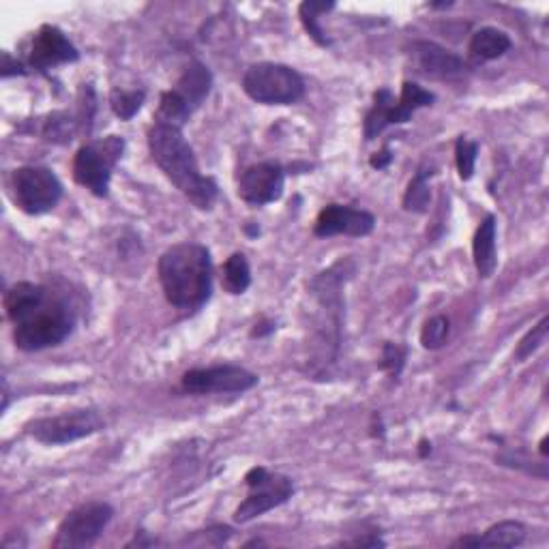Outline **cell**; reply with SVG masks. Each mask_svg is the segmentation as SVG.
<instances>
[{"label":"cell","mask_w":549,"mask_h":549,"mask_svg":"<svg viewBox=\"0 0 549 549\" xmlns=\"http://www.w3.org/2000/svg\"><path fill=\"white\" fill-rule=\"evenodd\" d=\"M333 7V3H314V0H307V3L299 7V16L307 28V33L316 43H320V46H329V39L324 37V31L320 28V16L326 11H331Z\"/></svg>","instance_id":"cell-24"},{"label":"cell","mask_w":549,"mask_h":549,"mask_svg":"<svg viewBox=\"0 0 549 549\" xmlns=\"http://www.w3.org/2000/svg\"><path fill=\"white\" fill-rule=\"evenodd\" d=\"M395 97L389 88H380L374 95V106L365 114L363 123V136L365 140H374L380 133L393 125V110H395Z\"/></svg>","instance_id":"cell-19"},{"label":"cell","mask_w":549,"mask_h":549,"mask_svg":"<svg viewBox=\"0 0 549 549\" xmlns=\"http://www.w3.org/2000/svg\"><path fill=\"white\" fill-rule=\"evenodd\" d=\"M211 88H213V76L209 67L194 61L183 71V76L178 78L172 91L187 103V108L191 112H196L204 103V99L209 97Z\"/></svg>","instance_id":"cell-16"},{"label":"cell","mask_w":549,"mask_h":549,"mask_svg":"<svg viewBox=\"0 0 549 549\" xmlns=\"http://www.w3.org/2000/svg\"><path fill=\"white\" fill-rule=\"evenodd\" d=\"M286 172L277 161H264L241 174L239 196L251 206H264L284 196Z\"/></svg>","instance_id":"cell-12"},{"label":"cell","mask_w":549,"mask_h":549,"mask_svg":"<svg viewBox=\"0 0 549 549\" xmlns=\"http://www.w3.org/2000/svg\"><path fill=\"white\" fill-rule=\"evenodd\" d=\"M221 284H224V290L228 294H245L247 288L251 286V269H249V260L241 251L232 254L226 264H224V275H221Z\"/></svg>","instance_id":"cell-21"},{"label":"cell","mask_w":549,"mask_h":549,"mask_svg":"<svg viewBox=\"0 0 549 549\" xmlns=\"http://www.w3.org/2000/svg\"><path fill=\"white\" fill-rule=\"evenodd\" d=\"M159 281L170 305L178 309H200L211 299L213 260L200 243H178L159 258Z\"/></svg>","instance_id":"cell-3"},{"label":"cell","mask_w":549,"mask_h":549,"mask_svg":"<svg viewBox=\"0 0 549 549\" xmlns=\"http://www.w3.org/2000/svg\"><path fill=\"white\" fill-rule=\"evenodd\" d=\"M148 148L159 170L170 183L200 211H211L219 196L215 178L204 176L194 148L185 140L183 131L172 125L155 123L148 131Z\"/></svg>","instance_id":"cell-2"},{"label":"cell","mask_w":549,"mask_h":549,"mask_svg":"<svg viewBox=\"0 0 549 549\" xmlns=\"http://www.w3.org/2000/svg\"><path fill=\"white\" fill-rule=\"evenodd\" d=\"M391 161H393V155L389 151V146H384L380 153H376L372 159H369V166H372L374 170H384L391 166Z\"/></svg>","instance_id":"cell-30"},{"label":"cell","mask_w":549,"mask_h":549,"mask_svg":"<svg viewBox=\"0 0 549 549\" xmlns=\"http://www.w3.org/2000/svg\"><path fill=\"white\" fill-rule=\"evenodd\" d=\"M26 69L22 63L13 61V58L5 52L3 54V78H9V76H26Z\"/></svg>","instance_id":"cell-29"},{"label":"cell","mask_w":549,"mask_h":549,"mask_svg":"<svg viewBox=\"0 0 549 549\" xmlns=\"http://www.w3.org/2000/svg\"><path fill=\"white\" fill-rule=\"evenodd\" d=\"M376 228V217L363 211L352 209L344 204H326L320 211L314 234L320 239H329V236H354V239H363V236L372 234Z\"/></svg>","instance_id":"cell-11"},{"label":"cell","mask_w":549,"mask_h":549,"mask_svg":"<svg viewBox=\"0 0 549 549\" xmlns=\"http://www.w3.org/2000/svg\"><path fill=\"white\" fill-rule=\"evenodd\" d=\"M434 93L425 91L423 86L414 84V82H404L402 86V95H399V99L395 101V110H393V125H404L408 123L412 114L421 110V108H427L434 103Z\"/></svg>","instance_id":"cell-20"},{"label":"cell","mask_w":549,"mask_h":549,"mask_svg":"<svg viewBox=\"0 0 549 549\" xmlns=\"http://www.w3.org/2000/svg\"><path fill=\"white\" fill-rule=\"evenodd\" d=\"M13 198L26 215H46L63 198V183L50 168L24 166L13 172Z\"/></svg>","instance_id":"cell-7"},{"label":"cell","mask_w":549,"mask_h":549,"mask_svg":"<svg viewBox=\"0 0 549 549\" xmlns=\"http://www.w3.org/2000/svg\"><path fill=\"white\" fill-rule=\"evenodd\" d=\"M477 157H479V144L472 142L466 136H459L455 142V163L457 172L462 181H470L474 176V168H477Z\"/></svg>","instance_id":"cell-25"},{"label":"cell","mask_w":549,"mask_h":549,"mask_svg":"<svg viewBox=\"0 0 549 549\" xmlns=\"http://www.w3.org/2000/svg\"><path fill=\"white\" fill-rule=\"evenodd\" d=\"M80 61V52L67 35L56 26H41L33 39L31 54H28V67L35 71H48L58 65Z\"/></svg>","instance_id":"cell-13"},{"label":"cell","mask_w":549,"mask_h":549,"mask_svg":"<svg viewBox=\"0 0 549 549\" xmlns=\"http://www.w3.org/2000/svg\"><path fill=\"white\" fill-rule=\"evenodd\" d=\"M103 419L97 410H71L58 417H43L26 425V432L37 442L58 447V444H69L82 438L93 436L103 429Z\"/></svg>","instance_id":"cell-8"},{"label":"cell","mask_w":549,"mask_h":549,"mask_svg":"<svg viewBox=\"0 0 549 549\" xmlns=\"http://www.w3.org/2000/svg\"><path fill=\"white\" fill-rule=\"evenodd\" d=\"M429 453H432V442H429V440H421V442H419V455H421V457H427Z\"/></svg>","instance_id":"cell-32"},{"label":"cell","mask_w":549,"mask_h":549,"mask_svg":"<svg viewBox=\"0 0 549 549\" xmlns=\"http://www.w3.org/2000/svg\"><path fill=\"white\" fill-rule=\"evenodd\" d=\"M112 515L114 509L108 502H86L65 515L52 545L61 549H82L93 545L112 522Z\"/></svg>","instance_id":"cell-9"},{"label":"cell","mask_w":549,"mask_h":549,"mask_svg":"<svg viewBox=\"0 0 549 549\" xmlns=\"http://www.w3.org/2000/svg\"><path fill=\"white\" fill-rule=\"evenodd\" d=\"M547 324H549V318L543 316L537 326H532V329L522 339H519V344H517L515 354H513V359L517 363H524L528 359V356H532L534 352H537L545 344L547 329H549Z\"/></svg>","instance_id":"cell-26"},{"label":"cell","mask_w":549,"mask_h":549,"mask_svg":"<svg viewBox=\"0 0 549 549\" xmlns=\"http://www.w3.org/2000/svg\"><path fill=\"white\" fill-rule=\"evenodd\" d=\"M468 50L474 61H481V63L496 61V58L504 56L511 50V37L504 31H498V28L485 26L472 35Z\"/></svg>","instance_id":"cell-18"},{"label":"cell","mask_w":549,"mask_h":549,"mask_svg":"<svg viewBox=\"0 0 549 549\" xmlns=\"http://www.w3.org/2000/svg\"><path fill=\"white\" fill-rule=\"evenodd\" d=\"M408 54H410L412 67L425 78L453 80V78L464 76L466 71V63L462 58L449 52L447 48L438 46L434 41H414Z\"/></svg>","instance_id":"cell-14"},{"label":"cell","mask_w":549,"mask_h":549,"mask_svg":"<svg viewBox=\"0 0 549 549\" xmlns=\"http://www.w3.org/2000/svg\"><path fill=\"white\" fill-rule=\"evenodd\" d=\"M247 498L236 507L234 522L247 524L264 513H269L281 504H286L294 494V483L286 474L271 472L264 466H254L245 474Z\"/></svg>","instance_id":"cell-6"},{"label":"cell","mask_w":549,"mask_h":549,"mask_svg":"<svg viewBox=\"0 0 549 549\" xmlns=\"http://www.w3.org/2000/svg\"><path fill=\"white\" fill-rule=\"evenodd\" d=\"M146 93L142 88H133V91H125V88H112L110 93V106L114 114L121 118V121H131L133 116L140 112L144 106Z\"/></svg>","instance_id":"cell-23"},{"label":"cell","mask_w":549,"mask_h":549,"mask_svg":"<svg viewBox=\"0 0 549 549\" xmlns=\"http://www.w3.org/2000/svg\"><path fill=\"white\" fill-rule=\"evenodd\" d=\"M406 359H408V350H406V346L391 344V341H387V344L382 346L380 369H382V372H387V374L395 380V378L402 376L404 365H406Z\"/></svg>","instance_id":"cell-28"},{"label":"cell","mask_w":549,"mask_h":549,"mask_svg":"<svg viewBox=\"0 0 549 549\" xmlns=\"http://www.w3.org/2000/svg\"><path fill=\"white\" fill-rule=\"evenodd\" d=\"M271 331H275L273 322H260V329L256 326L254 333H251V337H264L266 333H271Z\"/></svg>","instance_id":"cell-31"},{"label":"cell","mask_w":549,"mask_h":549,"mask_svg":"<svg viewBox=\"0 0 549 549\" xmlns=\"http://www.w3.org/2000/svg\"><path fill=\"white\" fill-rule=\"evenodd\" d=\"M526 541V526L522 522H507L494 524L483 534H470L453 543V547H519Z\"/></svg>","instance_id":"cell-15"},{"label":"cell","mask_w":549,"mask_h":549,"mask_svg":"<svg viewBox=\"0 0 549 549\" xmlns=\"http://www.w3.org/2000/svg\"><path fill=\"white\" fill-rule=\"evenodd\" d=\"M125 153V138L108 136L84 144L73 157V178L97 198H108L112 170Z\"/></svg>","instance_id":"cell-5"},{"label":"cell","mask_w":549,"mask_h":549,"mask_svg":"<svg viewBox=\"0 0 549 549\" xmlns=\"http://www.w3.org/2000/svg\"><path fill=\"white\" fill-rule=\"evenodd\" d=\"M472 256H474V269H477L481 279H489L496 273L498 254H496V217L494 215H487L481 221L477 232H474Z\"/></svg>","instance_id":"cell-17"},{"label":"cell","mask_w":549,"mask_h":549,"mask_svg":"<svg viewBox=\"0 0 549 549\" xmlns=\"http://www.w3.org/2000/svg\"><path fill=\"white\" fill-rule=\"evenodd\" d=\"M243 91L264 106H290L305 95L301 73L279 63L251 65L243 76Z\"/></svg>","instance_id":"cell-4"},{"label":"cell","mask_w":549,"mask_h":549,"mask_svg":"<svg viewBox=\"0 0 549 549\" xmlns=\"http://www.w3.org/2000/svg\"><path fill=\"white\" fill-rule=\"evenodd\" d=\"M258 384V376L241 365H215L206 369H189L181 387L189 395L245 393Z\"/></svg>","instance_id":"cell-10"},{"label":"cell","mask_w":549,"mask_h":549,"mask_svg":"<svg viewBox=\"0 0 549 549\" xmlns=\"http://www.w3.org/2000/svg\"><path fill=\"white\" fill-rule=\"evenodd\" d=\"M7 316L13 322V341L24 352L54 348L71 335L73 311L54 290L20 281L5 294Z\"/></svg>","instance_id":"cell-1"},{"label":"cell","mask_w":549,"mask_h":549,"mask_svg":"<svg viewBox=\"0 0 549 549\" xmlns=\"http://www.w3.org/2000/svg\"><path fill=\"white\" fill-rule=\"evenodd\" d=\"M451 333V322L447 316H434L423 324L421 331V344L425 350H438L447 344Z\"/></svg>","instance_id":"cell-27"},{"label":"cell","mask_w":549,"mask_h":549,"mask_svg":"<svg viewBox=\"0 0 549 549\" xmlns=\"http://www.w3.org/2000/svg\"><path fill=\"white\" fill-rule=\"evenodd\" d=\"M432 176V170L419 168L410 181L406 194H404V209L410 213H425L429 206V198H432V191H429L427 178Z\"/></svg>","instance_id":"cell-22"}]
</instances>
